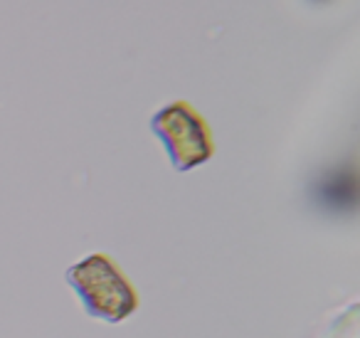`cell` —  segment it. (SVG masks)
Instances as JSON below:
<instances>
[{
  "instance_id": "obj_1",
  "label": "cell",
  "mask_w": 360,
  "mask_h": 338,
  "mask_svg": "<svg viewBox=\"0 0 360 338\" xmlns=\"http://www.w3.org/2000/svg\"><path fill=\"white\" fill-rule=\"evenodd\" d=\"M67 282L79 294L86 311L109 323L129 318L139 308V294L126 274L106 254H89L67 269Z\"/></svg>"
},
{
  "instance_id": "obj_2",
  "label": "cell",
  "mask_w": 360,
  "mask_h": 338,
  "mask_svg": "<svg viewBox=\"0 0 360 338\" xmlns=\"http://www.w3.org/2000/svg\"><path fill=\"white\" fill-rule=\"evenodd\" d=\"M150 131L163 141L175 170L180 173L207 163L215 154L210 126L188 101H173L155 111L150 119Z\"/></svg>"
}]
</instances>
